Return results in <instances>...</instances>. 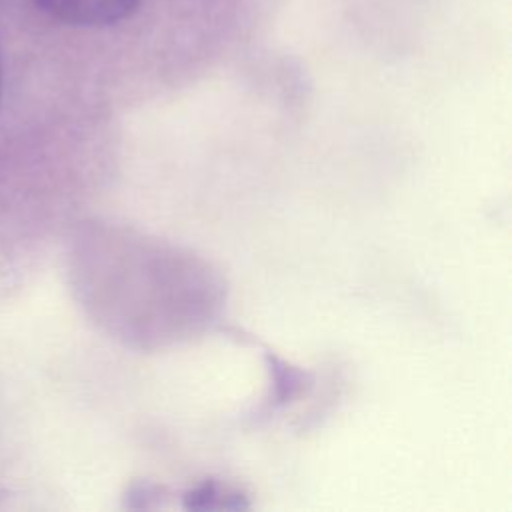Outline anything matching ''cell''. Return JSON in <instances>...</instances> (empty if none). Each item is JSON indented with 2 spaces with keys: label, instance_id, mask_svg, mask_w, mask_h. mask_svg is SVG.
Here are the masks:
<instances>
[{
  "label": "cell",
  "instance_id": "2",
  "mask_svg": "<svg viewBox=\"0 0 512 512\" xmlns=\"http://www.w3.org/2000/svg\"><path fill=\"white\" fill-rule=\"evenodd\" d=\"M0 92H2V64H0Z\"/></svg>",
  "mask_w": 512,
  "mask_h": 512
},
{
  "label": "cell",
  "instance_id": "1",
  "mask_svg": "<svg viewBox=\"0 0 512 512\" xmlns=\"http://www.w3.org/2000/svg\"><path fill=\"white\" fill-rule=\"evenodd\" d=\"M60 22L86 28H102L130 18L140 0H34Z\"/></svg>",
  "mask_w": 512,
  "mask_h": 512
}]
</instances>
